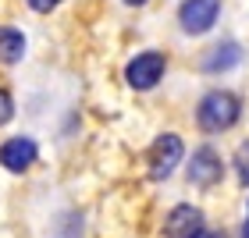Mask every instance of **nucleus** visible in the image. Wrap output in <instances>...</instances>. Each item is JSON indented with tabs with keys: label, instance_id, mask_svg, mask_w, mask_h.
<instances>
[{
	"label": "nucleus",
	"instance_id": "obj_1",
	"mask_svg": "<svg viewBox=\"0 0 249 238\" xmlns=\"http://www.w3.org/2000/svg\"><path fill=\"white\" fill-rule=\"evenodd\" d=\"M242 114V103L239 96L228 93V89H213V93H207L199 100L196 107V124L203 132H228L235 121H239Z\"/></svg>",
	"mask_w": 249,
	"mask_h": 238
},
{
	"label": "nucleus",
	"instance_id": "obj_2",
	"mask_svg": "<svg viewBox=\"0 0 249 238\" xmlns=\"http://www.w3.org/2000/svg\"><path fill=\"white\" fill-rule=\"evenodd\" d=\"M164 68H167V57L160 50H146V53H135V57L128 61V68H124V78H128L132 89H153L157 82L164 78Z\"/></svg>",
	"mask_w": 249,
	"mask_h": 238
},
{
	"label": "nucleus",
	"instance_id": "obj_3",
	"mask_svg": "<svg viewBox=\"0 0 249 238\" xmlns=\"http://www.w3.org/2000/svg\"><path fill=\"white\" fill-rule=\"evenodd\" d=\"M182 153H185L182 139H178L175 132H164L160 139L150 146V178H153V181L171 178V171L182 164Z\"/></svg>",
	"mask_w": 249,
	"mask_h": 238
},
{
	"label": "nucleus",
	"instance_id": "obj_4",
	"mask_svg": "<svg viewBox=\"0 0 249 238\" xmlns=\"http://www.w3.org/2000/svg\"><path fill=\"white\" fill-rule=\"evenodd\" d=\"M221 15V0H185L178 7V21L189 36H203V32L213 29V21Z\"/></svg>",
	"mask_w": 249,
	"mask_h": 238
},
{
	"label": "nucleus",
	"instance_id": "obj_5",
	"mask_svg": "<svg viewBox=\"0 0 249 238\" xmlns=\"http://www.w3.org/2000/svg\"><path fill=\"white\" fill-rule=\"evenodd\" d=\"M224 178V164H221V153L213 150V146H199L196 153H192V164H189V181L199 188H210L217 185Z\"/></svg>",
	"mask_w": 249,
	"mask_h": 238
},
{
	"label": "nucleus",
	"instance_id": "obj_6",
	"mask_svg": "<svg viewBox=\"0 0 249 238\" xmlns=\"http://www.w3.org/2000/svg\"><path fill=\"white\" fill-rule=\"evenodd\" d=\"M36 156H39V146L29 139V135H15V139H7V142H0V164L7 167V171H29L32 164H36Z\"/></svg>",
	"mask_w": 249,
	"mask_h": 238
},
{
	"label": "nucleus",
	"instance_id": "obj_7",
	"mask_svg": "<svg viewBox=\"0 0 249 238\" xmlns=\"http://www.w3.org/2000/svg\"><path fill=\"white\" fill-rule=\"evenodd\" d=\"M199 228H203V213L196 206H189V203H182V206H175L171 213H167L164 238H192Z\"/></svg>",
	"mask_w": 249,
	"mask_h": 238
},
{
	"label": "nucleus",
	"instance_id": "obj_8",
	"mask_svg": "<svg viewBox=\"0 0 249 238\" xmlns=\"http://www.w3.org/2000/svg\"><path fill=\"white\" fill-rule=\"evenodd\" d=\"M242 61V47L239 43H217V47H210V53L203 57V71L217 75V71H228Z\"/></svg>",
	"mask_w": 249,
	"mask_h": 238
},
{
	"label": "nucleus",
	"instance_id": "obj_9",
	"mask_svg": "<svg viewBox=\"0 0 249 238\" xmlns=\"http://www.w3.org/2000/svg\"><path fill=\"white\" fill-rule=\"evenodd\" d=\"M25 57V36L11 25H0V64H18Z\"/></svg>",
	"mask_w": 249,
	"mask_h": 238
},
{
	"label": "nucleus",
	"instance_id": "obj_10",
	"mask_svg": "<svg viewBox=\"0 0 249 238\" xmlns=\"http://www.w3.org/2000/svg\"><path fill=\"white\" fill-rule=\"evenodd\" d=\"M235 174H239V181L249 188V142L239 146V153H235Z\"/></svg>",
	"mask_w": 249,
	"mask_h": 238
},
{
	"label": "nucleus",
	"instance_id": "obj_11",
	"mask_svg": "<svg viewBox=\"0 0 249 238\" xmlns=\"http://www.w3.org/2000/svg\"><path fill=\"white\" fill-rule=\"evenodd\" d=\"M11 118H15V96L7 89H0V124H7Z\"/></svg>",
	"mask_w": 249,
	"mask_h": 238
},
{
	"label": "nucleus",
	"instance_id": "obj_12",
	"mask_svg": "<svg viewBox=\"0 0 249 238\" xmlns=\"http://www.w3.org/2000/svg\"><path fill=\"white\" fill-rule=\"evenodd\" d=\"M57 4H61V0H29V7H32V11H39V15H50V11L57 7Z\"/></svg>",
	"mask_w": 249,
	"mask_h": 238
},
{
	"label": "nucleus",
	"instance_id": "obj_13",
	"mask_svg": "<svg viewBox=\"0 0 249 238\" xmlns=\"http://www.w3.org/2000/svg\"><path fill=\"white\" fill-rule=\"evenodd\" d=\"M192 238H228V235H224V231H213V228H199Z\"/></svg>",
	"mask_w": 249,
	"mask_h": 238
},
{
	"label": "nucleus",
	"instance_id": "obj_14",
	"mask_svg": "<svg viewBox=\"0 0 249 238\" xmlns=\"http://www.w3.org/2000/svg\"><path fill=\"white\" fill-rule=\"evenodd\" d=\"M124 4H132V7H142V4H146V0H124Z\"/></svg>",
	"mask_w": 249,
	"mask_h": 238
},
{
	"label": "nucleus",
	"instance_id": "obj_15",
	"mask_svg": "<svg viewBox=\"0 0 249 238\" xmlns=\"http://www.w3.org/2000/svg\"><path fill=\"white\" fill-rule=\"evenodd\" d=\"M242 238H249V217H246V228H242Z\"/></svg>",
	"mask_w": 249,
	"mask_h": 238
}]
</instances>
